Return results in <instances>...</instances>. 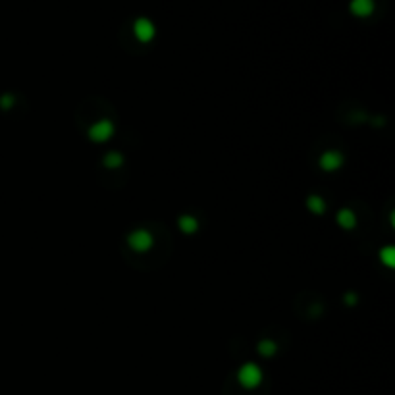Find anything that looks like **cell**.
<instances>
[{
	"label": "cell",
	"mask_w": 395,
	"mask_h": 395,
	"mask_svg": "<svg viewBox=\"0 0 395 395\" xmlns=\"http://www.w3.org/2000/svg\"><path fill=\"white\" fill-rule=\"evenodd\" d=\"M127 245H129V249L131 251H135V253H149L150 249H152V245H154V237H152V233H150L149 229H133L129 235H127Z\"/></svg>",
	"instance_id": "6da1fadb"
},
{
	"label": "cell",
	"mask_w": 395,
	"mask_h": 395,
	"mask_svg": "<svg viewBox=\"0 0 395 395\" xmlns=\"http://www.w3.org/2000/svg\"><path fill=\"white\" fill-rule=\"evenodd\" d=\"M237 380H239V384L243 387H256L259 384L262 382V370L259 364L254 363H247L243 364L239 372H237Z\"/></svg>",
	"instance_id": "7a4b0ae2"
},
{
	"label": "cell",
	"mask_w": 395,
	"mask_h": 395,
	"mask_svg": "<svg viewBox=\"0 0 395 395\" xmlns=\"http://www.w3.org/2000/svg\"><path fill=\"white\" fill-rule=\"evenodd\" d=\"M114 129L116 127H114V124L108 118L98 120V122H95L93 126L89 127V139L93 143H106L114 135Z\"/></svg>",
	"instance_id": "3957f363"
},
{
	"label": "cell",
	"mask_w": 395,
	"mask_h": 395,
	"mask_svg": "<svg viewBox=\"0 0 395 395\" xmlns=\"http://www.w3.org/2000/svg\"><path fill=\"white\" fill-rule=\"evenodd\" d=\"M343 162H345V158L341 154L340 150H324L322 154H320V160H318V164L320 168L324 170V172H338L341 166H343Z\"/></svg>",
	"instance_id": "277c9868"
},
{
	"label": "cell",
	"mask_w": 395,
	"mask_h": 395,
	"mask_svg": "<svg viewBox=\"0 0 395 395\" xmlns=\"http://www.w3.org/2000/svg\"><path fill=\"white\" fill-rule=\"evenodd\" d=\"M133 33H135V37H137L139 41H143V43H149V41L154 37L156 29H154L152 22H149V19L141 17V19H137V22H135Z\"/></svg>",
	"instance_id": "5b68a950"
},
{
	"label": "cell",
	"mask_w": 395,
	"mask_h": 395,
	"mask_svg": "<svg viewBox=\"0 0 395 395\" xmlns=\"http://www.w3.org/2000/svg\"><path fill=\"white\" fill-rule=\"evenodd\" d=\"M351 12L359 17H366L374 10V0H351Z\"/></svg>",
	"instance_id": "8992f818"
},
{
	"label": "cell",
	"mask_w": 395,
	"mask_h": 395,
	"mask_svg": "<svg viewBox=\"0 0 395 395\" xmlns=\"http://www.w3.org/2000/svg\"><path fill=\"white\" fill-rule=\"evenodd\" d=\"M335 218H338V224L343 229H353L357 226V216L351 208H341Z\"/></svg>",
	"instance_id": "52a82bcc"
},
{
	"label": "cell",
	"mask_w": 395,
	"mask_h": 395,
	"mask_svg": "<svg viewBox=\"0 0 395 395\" xmlns=\"http://www.w3.org/2000/svg\"><path fill=\"white\" fill-rule=\"evenodd\" d=\"M177 226L182 229L183 233H195L199 229V222L195 216H191V214H183L182 218L177 220Z\"/></svg>",
	"instance_id": "ba28073f"
},
{
	"label": "cell",
	"mask_w": 395,
	"mask_h": 395,
	"mask_svg": "<svg viewBox=\"0 0 395 395\" xmlns=\"http://www.w3.org/2000/svg\"><path fill=\"white\" fill-rule=\"evenodd\" d=\"M307 206L310 212L318 214V216L326 212V201L320 197V195H310V197L307 199Z\"/></svg>",
	"instance_id": "9c48e42d"
},
{
	"label": "cell",
	"mask_w": 395,
	"mask_h": 395,
	"mask_svg": "<svg viewBox=\"0 0 395 395\" xmlns=\"http://www.w3.org/2000/svg\"><path fill=\"white\" fill-rule=\"evenodd\" d=\"M380 262L386 264L387 268H393L395 266V247L393 245H386L384 249H380Z\"/></svg>",
	"instance_id": "30bf717a"
},
{
	"label": "cell",
	"mask_w": 395,
	"mask_h": 395,
	"mask_svg": "<svg viewBox=\"0 0 395 395\" xmlns=\"http://www.w3.org/2000/svg\"><path fill=\"white\" fill-rule=\"evenodd\" d=\"M103 162L106 168L114 170V168H120L122 164H124V156H122V152H118V150H110V152L104 154Z\"/></svg>",
	"instance_id": "8fae6325"
},
{
	"label": "cell",
	"mask_w": 395,
	"mask_h": 395,
	"mask_svg": "<svg viewBox=\"0 0 395 395\" xmlns=\"http://www.w3.org/2000/svg\"><path fill=\"white\" fill-rule=\"evenodd\" d=\"M259 353H261L262 357H272L276 353V343L272 340L261 341V343H259Z\"/></svg>",
	"instance_id": "7c38bea8"
},
{
	"label": "cell",
	"mask_w": 395,
	"mask_h": 395,
	"mask_svg": "<svg viewBox=\"0 0 395 395\" xmlns=\"http://www.w3.org/2000/svg\"><path fill=\"white\" fill-rule=\"evenodd\" d=\"M345 303H347V305H351V307H353V305H355V303H357V295H355V293H353V291L347 293V295H345Z\"/></svg>",
	"instance_id": "4fadbf2b"
}]
</instances>
